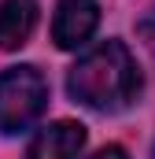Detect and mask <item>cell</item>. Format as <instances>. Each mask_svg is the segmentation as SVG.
<instances>
[{
  "label": "cell",
  "mask_w": 155,
  "mask_h": 159,
  "mask_svg": "<svg viewBox=\"0 0 155 159\" xmlns=\"http://www.w3.org/2000/svg\"><path fill=\"white\" fill-rule=\"evenodd\" d=\"M67 93L81 107L115 115L140 96V70L122 41H100L89 48L67 74Z\"/></svg>",
  "instance_id": "obj_1"
},
{
  "label": "cell",
  "mask_w": 155,
  "mask_h": 159,
  "mask_svg": "<svg viewBox=\"0 0 155 159\" xmlns=\"http://www.w3.org/2000/svg\"><path fill=\"white\" fill-rule=\"evenodd\" d=\"M37 26V0H4L0 4V48H22Z\"/></svg>",
  "instance_id": "obj_5"
},
{
  "label": "cell",
  "mask_w": 155,
  "mask_h": 159,
  "mask_svg": "<svg viewBox=\"0 0 155 159\" xmlns=\"http://www.w3.org/2000/svg\"><path fill=\"white\" fill-rule=\"evenodd\" d=\"M100 26V4L96 0H59L52 19V41L59 48H81Z\"/></svg>",
  "instance_id": "obj_3"
},
{
  "label": "cell",
  "mask_w": 155,
  "mask_h": 159,
  "mask_svg": "<svg viewBox=\"0 0 155 159\" xmlns=\"http://www.w3.org/2000/svg\"><path fill=\"white\" fill-rule=\"evenodd\" d=\"M81 148H85V126H78V122H52V126H44L33 137L26 159H78Z\"/></svg>",
  "instance_id": "obj_4"
},
{
  "label": "cell",
  "mask_w": 155,
  "mask_h": 159,
  "mask_svg": "<svg viewBox=\"0 0 155 159\" xmlns=\"http://www.w3.org/2000/svg\"><path fill=\"white\" fill-rule=\"evenodd\" d=\"M152 159H155V156H152Z\"/></svg>",
  "instance_id": "obj_7"
},
{
  "label": "cell",
  "mask_w": 155,
  "mask_h": 159,
  "mask_svg": "<svg viewBox=\"0 0 155 159\" xmlns=\"http://www.w3.org/2000/svg\"><path fill=\"white\" fill-rule=\"evenodd\" d=\"M92 159H129V156H126V148H118V144H107V148H100Z\"/></svg>",
  "instance_id": "obj_6"
},
{
  "label": "cell",
  "mask_w": 155,
  "mask_h": 159,
  "mask_svg": "<svg viewBox=\"0 0 155 159\" xmlns=\"http://www.w3.org/2000/svg\"><path fill=\"white\" fill-rule=\"evenodd\" d=\"M48 107V81L37 67H7L0 74V133L30 129Z\"/></svg>",
  "instance_id": "obj_2"
}]
</instances>
